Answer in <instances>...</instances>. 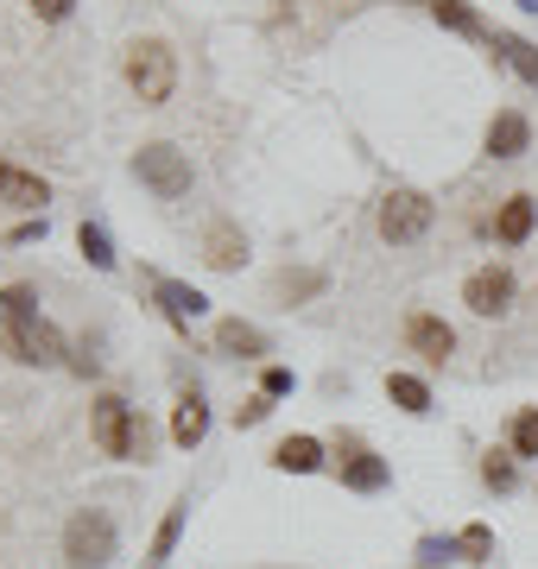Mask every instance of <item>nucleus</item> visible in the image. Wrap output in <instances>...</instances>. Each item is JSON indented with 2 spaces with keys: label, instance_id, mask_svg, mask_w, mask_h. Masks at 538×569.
<instances>
[{
  "label": "nucleus",
  "instance_id": "17",
  "mask_svg": "<svg viewBox=\"0 0 538 569\" xmlns=\"http://www.w3.org/2000/svg\"><path fill=\"white\" fill-rule=\"evenodd\" d=\"M159 305H166L171 323H190V317H203V291H190L178 279H159Z\"/></svg>",
  "mask_w": 538,
  "mask_h": 569
},
{
  "label": "nucleus",
  "instance_id": "2",
  "mask_svg": "<svg viewBox=\"0 0 538 569\" xmlns=\"http://www.w3.org/2000/svg\"><path fill=\"white\" fill-rule=\"evenodd\" d=\"M127 89L140 96V108H166L178 89V58L166 39H133L127 44Z\"/></svg>",
  "mask_w": 538,
  "mask_h": 569
},
{
  "label": "nucleus",
  "instance_id": "27",
  "mask_svg": "<svg viewBox=\"0 0 538 569\" xmlns=\"http://www.w3.org/2000/svg\"><path fill=\"white\" fill-rule=\"evenodd\" d=\"M267 411H272V399H267V392H253V399H248V406H241V411H235V418H241V425H260Z\"/></svg>",
  "mask_w": 538,
  "mask_h": 569
},
{
  "label": "nucleus",
  "instance_id": "16",
  "mask_svg": "<svg viewBox=\"0 0 538 569\" xmlns=\"http://www.w3.org/2000/svg\"><path fill=\"white\" fill-rule=\"evenodd\" d=\"M342 481H349V488H361V493L387 488V462H380V456H368V449H355V443H349V456H342Z\"/></svg>",
  "mask_w": 538,
  "mask_h": 569
},
{
  "label": "nucleus",
  "instance_id": "24",
  "mask_svg": "<svg viewBox=\"0 0 538 569\" xmlns=\"http://www.w3.org/2000/svg\"><path fill=\"white\" fill-rule=\"evenodd\" d=\"M431 13H437L444 26H450V32H481L476 7H462V0H431Z\"/></svg>",
  "mask_w": 538,
  "mask_h": 569
},
{
  "label": "nucleus",
  "instance_id": "3",
  "mask_svg": "<svg viewBox=\"0 0 538 569\" xmlns=\"http://www.w3.org/2000/svg\"><path fill=\"white\" fill-rule=\"evenodd\" d=\"M114 550H121V538H114V519H108V512L83 507L63 526V563L70 569H108Z\"/></svg>",
  "mask_w": 538,
  "mask_h": 569
},
{
  "label": "nucleus",
  "instance_id": "19",
  "mask_svg": "<svg viewBox=\"0 0 538 569\" xmlns=\"http://www.w3.org/2000/svg\"><path fill=\"white\" fill-rule=\"evenodd\" d=\"M495 44H500V58H507V63L519 70V77H526V82L538 89V44H526L519 32H495Z\"/></svg>",
  "mask_w": 538,
  "mask_h": 569
},
{
  "label": "nucleus",
  "instance_id": "22",
  "mask_svg": "<svg viewBox=\"0 0 538 569\" xmlns=\"http://www.w3.org/2000/svg\"><path fill=\"white\" fill-rule=\"evenodd\" d=\"M481 481H488L495 493L514 488V481H519V475H514V449H488V456H481Z\"/></svg>",
  "mask_w": 538,
  "mask_h": 569
},
{
  "label": "nucleus",
  "instance_id": "30",
  "mask_svg": "<svg viewBox=\"0 0 538 569\" xmlns=\"http://www.w3.org/2000/svg\"><path fill=\"white\" fill-rule=\"evenodd\" d=\"M0 342H7V329H0Z\"/></svg>",
  "mask_w": 538,
  "mask_h": 569
},
{
  "label": "nucleus",
  "instance_id": "23",
  "mask_svg": "<svg viewBox=\"0 0 538 569\" xmlns=\"http://www.w3.org/2000/svg\"><path fill=\"white\" fill-rule=\"evenodd\" d=\"M185 507H190V500H178V507L166 512V526H159V538H152V563H146V569H159V563L171 557V545H178V531H185Z\"/></svg>",
  "mask_w": 538,
  "mask_h": 569
},
{
  "label": "nucleus",
  "instance_id": "5",
  "mask_svg": "<svg viewBox=\"0 0 538 569\" xmlns=\"http://www.w3.org/2000/svg\"><path fill=\"white\" fill-rule=\"evenodd\" d=\"M437 222V203L425 197V190H393L387 203H380V241L387 247H412L425 241Z\"/></svg>",
  "mask_w": 538,
  "mask_h": 569
},
{
  "label": "nucleus",
  "instance_id": "26",
  "mask_svg": "<svg viewBox=\"0 0 538 569\" xmlns=\"http://www.w3.org/2000/svg\"><path fill=\"white\" fill-rule=\"evenodd\" d=\"M70 7H77V0H32V13H39V20H70Z\"/></svg>",
  "mask_w": 538,
  "mask_h": 569
},
{
  "label": "nucleus",
  "instance_id": "29",
  "mask_svg": "<svg viewBox=\"0 0 538 569\" xmlns=\"http://www.w3.org/2000/svg\"><path fill=\"white\" fill-rule=\"evenodd\" d=\"M519 7H538V0H519Z\"/></svg>",
  "mask_w": 538,
  "mask_h": 569
},
{
  "label": "nucleus",
  "instance_id": "18",
  "mask_svg": "<svg viewBox=\"0 0 538 569\" xmlns=\"http://www.w3.org/2000/svg\"><path fill=\"white\" fill-rule=\"evenodd\" d=\"M387 392H393V406L412 411V418H425V411H431V387H425V380H412V373H387Z\"/></svg>",
  "mask_w": 538,
  "mask_h": 569
},
{
  "label": "nucleus",
  "instance_id": "11",
  "mask_svg": "<svg viewBox=\"0 0 538 569\" xmlns=\"http://www.w3.org/2000/svg\"><path fill=\"white\" fill-rule=\"evenodd\" d=\"M532 146V127H526V114H495V127H488V159H519Z\"/></svg>",
  "mask_w": 538,
  "mask_h": 569
},
{
  "label": "nucleus",
  "instance_id": "12",
  "mask_svg": "<svg viewBox=\"0 0 538 569\" xmlns=\"http://www.w3.org/2000/svg\"><path fill=\"white\" fill-rule=\"evenodd\" d=\"M532 222H538V197H507V203H500V216H495V234L507 247H519L526 234H532Z\"/></svg>",
  "mask_w": 538,
  "mask_h": 569
},
{
  "label": "nucleus",
  "instance_id": "20",
  "mask_svg": "<svg viewBox=\"0 0 538 569\" xmlns=\"http://www.w3.org/2000/svg\"><path fill=\"white\" fill-rule=\"evenodd\" d=\"M77 247H83V260L96 266V272H108V266H114V247H108L102 222H83V228H77Z\"/></svg>",
  "mask_w": 538,
  "mask_h": 569
},
{
  "label": "nucleus",
  "instance_id": "21",
  "mask_svg": "<svg viewBox=\"0 0 538 569\" xmlns=\"http://www.w3.org/2000/svg\"><path fill=\"white\" fill-rule=\"evenodd\" d=\"M507 443H514V456H538V406L514 411V425H507Z\"/></svg>",
  "mask_w": 538,
  "mask_h": 569
},
{
  "label": "nucleus",
  "instance_id": "25",
  "mask_svg": "<svg viewBox=\"0 0 538 569\" xmlns=\"http://www.w3.org/2000/svg\"><path fill=\"white\" fill-rule=\"evenodd\" d=\"M456 550H462V557H476V563H481V557L495 550V531H488V526H469L462 538H456Z\"/></svg>",
  "mask_w": 538,
  "mask_h": 569
},
{
  "label": "nucleus",
  "instance_id": "1",
  "mask_svg": "<svg viewBox=\"0 0 538 569\" xmlns=\"http://www.w3.org/2000/svg\"><path fill=\"white\" fill-rule=\"evenodd\" d=\"M0 329H7V342L20 348V361H32V367L63 361V342H58V329L39 317L32 284H7V291H0Z\"/></svg>",
  "mask_w": 538,
  "mask_h": 569
},
{
  "label": "nucleus",
  "instance_id": "10",
  "mask_svg": "<svg viewBox=\"0 0 538 569\" xmlns=\"http://www.w3.org/2000/svg\"><path fill=\"white\" fill-rule=\"evenodd\" d=\"M203 260L216 266V272H235V266L248 260V234H241L235 222H216L203 234Z\"/></svg>",
  "mask_w": 538,
  "mask_h": 569
},
{
  "label": "nucleus",
  "instance_id": "7",
  "mask_svg": "<svg viewBox=\"0 0 538 569\" xmlns=\"http://www.w3.org/2000/svg\"><path fill=\"white\" fill-rule=\"evenodd\" d=\"M514 272L507 266H476L469 279H462V305L476 310V317H507L514 310Z\"/></svg>",
  "mask_w": 538,
  "mask_h": 569
},
{
  "label": "nucleus",
  "instance_id": "4",
  "mask_svg": "<svg viewBox=\"0 0 538 569\" xmlns=\"http://www.w3.org/2000/svg\"><path fill=\"white\" fill-rule=\"evenodd\" d=\"M133 178H140L159 203L190 197V159L178 152V146H166V140H152V146H140V152H133Z\"/></svg>",
  "mask_w": 538,
  "mask_h": 569
},
{
  "label": "nucleus",
  "instance_id": "6",
  "mask_svg": "<svg viewBox=\"0 0 538 569\" xmlns=\"http://www.w3.org/2000/svg\"><path fill=\"white\" fill-rule=\"evenodd\" d=\"M89 430H96V449H102V456H121V462H127V456H140V418H133V406L114 399V392L96 399Z\"/></svg>",
  "mask_w": 538,
  "mask_h": 569
},
{
  "label": "nucleus",
  "instance_id": "15",
  "mask_svg": "<svg viewBox=\"0 0 538 569\" xmlns=\"http://www.w3.org/2000/svg\"><path fill=\"white\" fill-rule=\"evenodd\" d=\"M203 437H209V406L190 392L185 406H178V418H171V443H178V449H197Z\"/></svg>",
  "mask_w": 538,
  "mask_h": 569
},
{
  "label": "nucleus",
  "instance_id": "13",
  "mask_svg": "<svg viewBox=\"0 0 538 569\" xmlns=\"http://www.w3.org/2000/svg\"><path fill=\"white\" fill-rule=\"evenodd\" d=\"M272 468H286V475H317V468H323V443H317V437H286V443L272 449Z\"/></svg>",
  "mask_w": 538,
  "mask_h": 569
},
{
  "label": "nucleus",
  "instance_id": "9",
  "mask_svg": "<svg viewBox=\"0 0 538 569\" xmlns=\"http://www.w3.org/2000/svg\"><path fill=\"white\" fill-rule=\"evenodd\" d=\"M0 203L7 209H44L51 203V183L20 171V164H0Z\"/></svg>",
  "mask_w": 538,
  "mask_h": 569
},
{
  "label": "nucleus",
  "instance_id": "14",
  "mask_svg": "<svg viewBox=\"0 0 538 569\" xmlns=\"http://www.w3.org/2000/svg\"><path fill=\"white\" fill-rule=\"evenodd\" d=\"M216 348L235 355V361H260V355H267V336H260L253 323H235V317H228V323L216 329Z\"/></svg>",
  "mask_w": 538,
  "mask_h": 569
},
{
  "label": "nucleus",
  "instance_id": "28",
  "mask_svg": "<svg viewBox=\"0 0 538 569\" xmlns=\"http://www.w3.org/2000/svg\"><path fill=\"white\" fill-rule=\"evenodd\" d=\"M260 392H267V399H279V392H291V373H286V367H267V380H260Z\"/></svg>",
  "mask_w": 538,
  "mask_h": 569
},
{
  "label": "nucleus",
  "instance_id": "8",
  "mask_svg": "<svg viewBox=\"0 0 538 569\" xmlns=\"http://www.w3.org/2000/svg\"><path fill=\"white\" fill-rule=\"evenodd\" d=\"M406 342H412V355H425V361H450L456 329L444 323V317H431V310H412V317H406Z\"/></svg>",
  "mask_w": 538,
  "mask_h": 569
}]
</instances>
